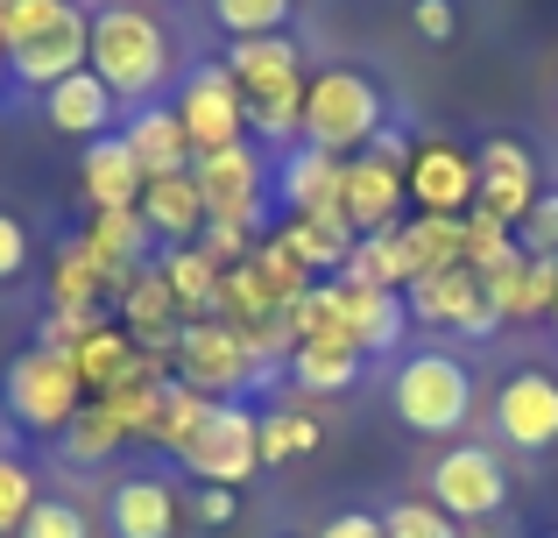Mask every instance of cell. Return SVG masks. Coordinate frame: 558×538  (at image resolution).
I'll return each mask as SVG.
<instances>
[{
  "label": "cell",
  "instance_id": "obj_1",
  "mask_svg": "<svg viewBox=\"0 0 558 538\" xmlns=\"http://www.w3.org/2000/svg\"><path fill=\"white\" fill-rule=\"evenodd\" d=\"M85 71H99L113 99H135L149 107L170 79V28L156 22V8H135V0H107L93 14V50H85Z\"/></svg>",
  "mask_w": 558,
  "mask_h": 538
},
{
  "label": "cell",
  "instance_id": "obj_2",
  "mask_svg": "<svg viewBox=\"0 0 558 538\" xmlns=\"http://www.w3.org/2000/svg\"><path fill=\"white\" fill-rule=\"evenodd\" d=\"M219 64L233 71V85H241L247 99V128H255L262 142H304V50L290 36H247L233 43Z\"/></svg>",
  "mask_w": 558,
  "mask_h": 538
},
{
  "label": "cell",
  "instance_id": "obj_3",
  "mask_svg": "<svg viewBox=\"0 0 558 538\" xmlns=\"http://www.w3.org/2000/svg\"><path fill=\"white\" fill-rule=\"evenodd\" d=\"M389 121V99L361 64H326L304 85V142L326 156H354L375 142V128Z\"/></svg>",
  "mask_w": 558,
  "mask_h": 538
},
{
  "label": "cell",
  "instance_id": "obj_4",
  "mask_svg": "<svg viewBox=\"0 0 558 538\" xmlns=\"http://www.w3.org/2000/svg\"><path fill=\"white\" fill-rule=\"evenodd\" d=\"M389 404L410 432L446 440V432H460L466 418H474V369H466L460 355H446V347H417V355H403V369H396Z\"/></svg>",
  "mask_w": 558,
  "mask_h": 538
},
{
  "label": "cell",
  "instance_id": "obj_5",
  "mask_svg": "<svg viewBox=\"0 0 558 538\" xmlns=\"http://www.w3.org/2000/svg\"><path fill=\"white\" fill-rule=\"evenodd\" d=\"M85 404V383L78 369H71V355H57V347H22V355L0 369V411H8V426L22 432H43V440H57V432L78 418Z\"/></svg>",
  "mask_w": 558,
  "mask_h": 538
},
{
  "label": "cell",
  "instance_id": "obj_6",
  "mask_svg": "<svg viewBox=\"0 0 558 538\" xmlns=\"http://www.w3.org/2000/svg\"><path fill=\"white\" fill-rule=\"evenodd\" d=\"M170 375H178L184 390H198V397L227 404V397H241V390H255L269 369L247 355L241 326H227V319H184L178 347H170Z\"/></svg>",
  "mask_w": 558,
  "mask_h": 538
},
{
  "label": "cell",
  "instance_id": "obj_7",
  "mask_svg": "<svg viewBox=\"0 0 558 538\" xmlns=\"http://www.w3.org/2000/svg\"><path fill=\"white\" fill-rule=\"evenodd\" d=\"M424 497H432L452 525H481V517H495L509 503V468L495 461V446L460 440L424 468Z\"/></svg>",
  "mask_w": 558,
  "mask_h": 538
},
{
  "label": "cell",
  "instance_id": "obj_8",
  "mask_svg": "<svg viewBox=\"0 0 558 538\" xmlns=\"http://www.w3.org/2000/svg\"><path fill=\"white\" fill-rule=\"evenodd\" d=\"M191 178L205 192V220H227V227H247L255 235L262 213H269V164H262L255 142H227V150H205L191 156Z\"/></svg>",
  "mask_w": 558,
  "mask_h": 538
},
{
  "label": "cell",
  "instance_id": "obj_9",
  "mask_svg": "<svg viewBox=\"0 0 558 538\" xmlns=\"http://www.w3.org/2000/svg\"><path fill=\"white\" fill-rule=\"evenodd\" d=\"M184 468L198 475V482H213V489H241L247 475L262 468V411H247L241 397L213 404L205 426H198V440L184 446Z\"/></svg>",
  "mask_w": 558,
  "mask_h": 538
},
{
  "label": "cell",
  "instance_id": "obj_10",
  "mask_svg": "<svg viewBox=\"0 0 558 538\" xmlns=\"http://www.w3.org/2000/svg\"><path fill=\"white\" fill-rule=\"evenodd\" d=\"M170 107H178V121L191 135V156L247 142V99H241V85H233L227 64H191L178 79V99H170Z\"/></svg>",
  "mask_w": 558,
  "mask_h": 538
},
{
  "label": "cell",
  "instance_id": "obj_11",
  "mask_svg": "<svg viewBox=\"0 0 558 538\" xmlns=\"http://www.w3.org/2000/svg\"><path fill=\"white\" fill-rule=\"evenodd\" d=\"M403 304H410V319H424V326H446V333H466V340H488V333L502 326V312H495L488 284H481L466 263H460V270L417 276V284L403 290Z\"/></svg>",
  "mask_w": 558,
  "mask_h": 538
},
{
  "label": "cell",
  "instance_id": "obj_12",
  "mask_svg": "<svg viewBox=\"0 0 558 538\" xmlns=\"http://www.w3.org/2000/svg\"><path fill=\"white\" fill-rule=\"evenodd\" d=\"M85 50H93V14L78 8V0H64V8L50 14V22L36 28V36H22L8 50V71L22 85H36V93H50L57 79H71V71H85Z\"/></svg>",
  "mask_w": 558,
  "mask_h": 538
},
{
  "label": "cell",
  "instance_id": "obj_13",
  "mask_svg": "<svg viewBox=\"0 0 558 538\" xmlns=\"http://www.w3.org/2000/svg\"><path fill=\"white\" fill-rule=\"evenodd\" d=\"M403 192L417 199V213H452V220H466L481 199V170H474V150H460V142H417V156H410L403 170Z\"/></svg>",
  "mask_w": 558,
  "mask_h": 538
},
{
  "label": "cell",
  "instance_id": "obj_14",
  "mask_svg": "<svg viewBox=\"0 0 558 538\" xmlns=\"http://www.w3.org/2000/svg\"><path fill=\"white\" fill-rule=\"evenodd\" d=\"M495 432L517 454H551L558 446V375L551 369H517L495 390Z\"/></svg>",
  "mask_w": 558,
  "mask_h": 538
},
{
  "label": "cell",
  "instance_id": "obj_15",
  "mask_svg": "<svg viewBox=\"0 0 558 538\" xmlns=\"http://www.w3.org/2000/svg\"><path fill=\"white\" fill-rule=\"evenodd\" d=\"M474 170H481V199L474 206L481 213H495L502 227H517L523 213L537 206V156H531V142H517V135H488L474 150Z\"/></svg>",
  "mask_w": 558,
  "mask_h": 538
},
{
  "label": "cell",
  "instance_id": "obj_16",
  "mask_svg": "<svg viewBox=\"0 0 558 538\" xmlns=\"http://www.w3.org/2000/svg\"><path fill=\"white\" fill-rule=\"evenodd\" d=\"M403 170L375 164V156H347L340 164V220L354 235H396L403 227Z\"/></svg>",
  "mask_w": 558,
  "mask_h": 538
},
{
  "label": "cell",
  "instance_id": "obj_17",
  "mask_svg": "<svg viewBox=\"0 0 558 538\" xmlns=\"http://www.w3.org/2000/svg\"><path fill=\"white\" fill-rule=\"evenodd\" d=\"M78 184H85V199H93V213H135V206H142V184H149V170L135 164L128 135L113 128V135L85 142V156H78Z\"/></svg>",
  "mask_w": 558,
  "mask_h": 538
},
{
  "label": "cell",
  "instance_id": "obj_18",
  "mask_svg": "<svg viewBox=\"0 0 558 538\" xmlns=\"http://www.w3.org/2000/svg\"><path fill=\"white\" fill-rule=\"evenodd\" d=\"M107 531L113 538H178V489L163 475H128L107 489Z\"/></svg>",
  "mask_w": 558,
  "mask_h": 538
},
{
  "label": "cell",
  "instance_id": "obj_19",
  "mask_svg": "<svg viewBox=\"0 0 558 538\" xmlns=\"http://www.w3.org/2000/svg\"><path fill=\"white\" fill-rule=\"evenodd\" d=\"M113 113H121V99L99 85V71H71V79H57L50 93H43V121H50L57 135H78V142L113 135Z\"/></svg>",
  "mask_w": 558,
  "mask_h": 538
},
{
  "label": "cell",
  "instance_id": "obj_20",
  "mask_svg": "<svg viewBox=\"0 0 558 538\" xmlns=\"http://www.w3.org/2000/svg\"><path fill=\"white\" fill-rule=\"evenodd\" d=\"M142 227H149L163 249H191V241L205 235V192L191 170H178V178H149L142 184Z\"/></svg>",
  "mask_w": 558,
  "mask_h": 538
},
{
  "label": "cell",
  "instance_id": "obj_21",
  "mask_svg": "<svg viewBox=\"0 0 558 538\" xmlns=\"http://www.w3.org/2000/svg\"><path fill=\"white\" fill-rule=\"evenodd\" d=\"M121 135H128V150H135V164L149 170V178H178V170H191V135H184L178 107H163V99L135 107Z\"/></svg>",
  "mask_w": 558,
  "mask_h": 538
},
{
  "label": "cell",
  "instance_id": "obj_22",
  "mask_svg": "<svg viewBox=\"0 0 558 538\" xmlns=\"http://www.w3.org/2000/svg\"><path fill=\"white\" fill-rule=\"evenodd\" d=\"M276 241H283V249L298 255V263L312 270V276H318V270H332V276H340L361 235L340 220V206H318V213H290V220L276 227Z\"/></svg>",
  "mask_w": 558,
  "mask_h": 538
},
{
  "label": "cell",
  "instance_id": "obj_23",
  "mask_svg": "<svg viewBox=\"0 0 558 538\" xmlns=\"http://www.w3.org/2000/svg\"><path fill=\"white\" fill-rule=\"evenodd\" d=\"M340 304H347V333H354L361 355H389V347L410 333L403 290H361V284H347V276H340Z\"/></svg>",
  "mask_w": 558,
  "mask_h": 538
},
{
  "label": "cell",
  "instance_id": "obj_24",
  "mask_svg": "<svg viewBox=\"0 0 558 538\" xmlns=\"http://www.w3.org/2000/svg\"><path fill=\"white\" fill-rule=\"evenodd\" d=\"M340 164L347 156H326V150H312V142H298V150L276 164V199H283V213L340 206Z\"/></svg>",
  "mask_w": 558,
  "mask_h": 538
},
{
  "label": "cell",
  "instance_id": "obj_25",
  "mask_svg": "<svg viewBox=\"0 0 558 538\" xmlns=\"http://www.w3.org/2000/svg\"><path fill=\"white\" fill-rule=\"evenodd\" d=\"M142 347H135V333L128 326H99V333H85L78 347H71V369H78V383H85V397H107V390H121L128 375L142 369Z\"/></svg>",
  "mask_w": 558,
  "mask_h": 538
},
{
  "label": "cell",
  "instance_id": "obj_26",
  "mask_svg": "<svg viewBox=\"0 0 558 538\" xmlns=\"http://www.w3.org/2000/svg\"><path fill=\"white\" fill-rule=\"evenodd\" d=\"M149 227H142V213H93L85 220V249L107 263V276H113V298H121V284L135 270H149Z\"/></svg>",
  "mask_w": 558,
  "mask_h": 538
},
{
  "label": "cell",
  "instance_id": "obj_27",
  "mask_svg": "<svg viewBox=\"0 0 558 538\" xmlns=\"http://www.w3.org/2000/svg\"><path fill=\"white\" fill-rule=\"evenodd\" d=\"M361 361H368V355H361L354 340H332V333L290 347V375H298V390H312V397H340V390H354Z\"/></svg>",
  "mask_w": 558,
  "mask_h": 538
},
{
  "label": "cell",
  "instance_id": "obj_28",
  "mask_svg": "<svg viewBox=\"0 0 558 538\" xmlns=\"http://www.w3.org/2000/svg\"><path fill=\"white\" fill-rule=\"evenodd\" d=\"M396 235H403V255H410V284L432 276V270L466 263V220H452V213H417V220H403Z\"/></svg>",
  "mask_w": 558,
  "mask_h": 538
},
{
  "label": "cell",
  "instance_id": "obj_29",
  "mask_svg": "<svg viewBox=\"0 0 558 538\" xmlns=\"http://www.w3.org/2000/svg\"><path fill=\"white\" fill-rule=\"evenodd\" d=\"M156 270H163V284H170V298H178V312L184 319H213V304H219V263L191 241V249H163L156 255Z\"/></svg>",
  "mask_w": 558,
  "mask_h": 538
},
{
  "label": "cell",
  "instance_id": "obj_30",
  "mask_svg": "<svg viewBox=\"0 0 558 538\" xmlns=\"http://www.w3.org/2000/svg\"><path fill=\"white\" fill-rule=\"evenodd\" d=\"M107 290H113V276H107V263H99L93 249H85V235L57 241V255H50V304H93L99 312Z\"/></svg>",
  "mask_w": 558,
  "mask_h": 538
},
{
  "label": "cell",
  "instance_id": "obj_31",
  "mask_svg": "<svg viewBox=\"0 0 558 538\" xmlns=\"http://www.w3.org/2000/svg\"><path fill=\"white\" fill-rule=\"evenodd\" d=\"M121 446H128V432H121V418H113L99 397H85V404H78V418L57 432V454H64L71 468H99V461H113Z\"/></svg>",
  "mask_w": 558,
  "mask_h": 538
},
{
  "label": "cell",
  "instance_id": "obj_32",
  "mask_svg": "<svg viewBox=\"0 0 558 538\" xmlns=\"http://www.w3.org/2000/svg\"><path fill=\"white\" fill-rule=\"evenodd\" d=\"M340 276H347V284H361V290H410V255H403V235H361Z\"/></svg>",
  "mask_w": 558,
  "mask_h": 538
},
{
  "label": "cell",
  "instance_id": "obj_33",
  "mask_svg": "<svg viewBox=\"0 0 558 538\" xmlns=\"http://www.w3.org/2000/svg\"><path fill=\"white\" fill-rule=\"evenodd\" d=\"M318 418L298 411V404H276V411H262V468H283V461H304L318 454Z\"/></svg>",
  "mask_w": 558,
  "mask_h": 538
},
{
  "label": "cell",
  "instance_id": "obj_34",
  "mask_svg": "<svg viewBox=\"0 0 558 538\" xmlns=\"http://www.w3.org/2000/svg\"><path fill=\"white\" fill-rule=\"evenodd\" d=\"M205 411H213V397H198V390H184L178 375H170V390H163V411H156V432H149V446H163V454H178V461H184V446L198 440Z\"/></svg>",
  "mask_w": 558,
  "mask_h": 538
},
{
  "label": "cell",
  "instance_id": "obj_35",
  "mask_svg": "<svg viewBox=\"0 0 558 538\" xmlns=\"http://www.w3.org/2000/svg\"><path fill=\"white\" fill-rule=\"evenodd\" d=\"M290 14H298V0H213V22L227 28L233 43H247V36H283Z\"/></svg>",
  "mask_w": 558,
  "mask_h": 538
},
{
  "label": "cell",
  "instance_id": "obj_36",
  "mask_svg": "<svg viewBox=\"0 0 558 538\" xmlns=\"http://www.w3.org/2000/svg\"><path fill=\"white\" fill-rule=\"evenodd\" d=\"M36 503H43L36 468H28L22 454H0V538H14V531H22Z\"/></svg>",
  "mask_w": 558,
  "mask_h": 538
},
{
  "label": "cell",
  "instance_id": "obj_37",
  "mask_svg": "<svg viewBox=\"0 0 558 538\" xmlns=\"http://www.w3.org/2000/svg\"><path fill=\"white\" fill-rule=\"evenodd\" d=\"M509 255H523V249H517V227H502L495 213L474 206V213H466V270L488 276V270H502Z\"/></svg>",
  "mask_w": 558,
  "mask_h": 538
},
{
  "label": "cell",
  "instance_id": "obj_38",
  "mask_svg": "<svg viewBox=\"0 0 558 538\" xmlns=\"http://www.w3.org/2000/svg\"><path fill=\"white\" fill-rule=\"evenodd\" d=\"M381 538H460V525H452L432 497H403V503H389V517H381Z\"/></svg>",
  "mask_w": 558,
  "mask_h": 538
},
{
  "label": "cell",
  "instance_id": "obj_39",
  "mask_svg": "<svg viewBox=\"0 0 558 538\" xmlns=\"http://www.w3.org/2000/svg\"><path fill=\"white\" fill-rule=\"evenodd\" d=\"M551 304H558V263L531 255L517 276V298H509V319H551Z\"/></svg>",
  "mask_w": 558,
  "mask_h": 538
},
{
  "label": "cell",
  "instance_id": "obj_40",
  "mask_svg": "<svg viewBox=\"0 0 558 538\" xmlns=\"http://www.w3.org/2000/svg\"><path fill=\"white\" fill-rule=\"evenodd\" d=\"M14 538H93V517H85L78 503H64V497H43Z\"/></svg>",
  "mask_w": 558,
  "mask_h": 538
},
{
  "label": "cell",
  "instance_id": "obj_41",
  "mask_svg": "<svg viewBox=\"0 0 558 538\" xmlns=\"http://www.w3.org/2000/svg\"><path fill=\"white\" fill-rule=\"evenodd\" d=\"M517 249L523 255H551V263H558V184L537 192V206L517 220Z\"/></svg>",
  "mask_w": 558,
  "mask_h": 538
},
{
  "label": "cell",
  "instance_id": "obj_42",
  "mask_svg": "<svg viewBox=\"0 0 558 538\" xmlns=\"http://www.w3.org/2000/svg\"><path fill=\"white\" fill-rule=\"evenodd\" d=\"M107 319L93 312V304H50V319H43V347H57V355H71V347L85 340V333H99Z\"/></svg>",
  "mask_w": 558,
  "mask_h": 538
},
{
  "label": "cell",
  "instance_id": "obj_43",
  "mask_svg": "<svg viewBox=\"0 0 558 538\" xmlns=\"http://www.w3.org/2000/svg\"><path fill=\"white\" fill-rule=\"evenodd\" d=\"M198 249L213 255L219 270H241L247 255H255V235L247 227H227V220H205V235H198Z\"/></svg>",
  "mask_w": 558,
  "mask_h": 538
},
{
  "label": "cell",
  "instance_id": "obj_44",
  "mask_svg": "<svg viewBox=\"0 0 558 538\" xmlns=\"http://www.w3.org/2000/svg\"><path fill=\"white\" fill-rule=\"evenodd\" d=\"M410 28H417L424 43H452L460 14H452V0H410Z\"/></svg>",
  "mask_w": 558,
  "mask_h": 538
},
{
  "label": "cell",
  "instance_id": "obj_45",
  "mask_svg": "<svg viewBox=\"0 0 558 538\" xmlns=\"http://www.w3.org/2000/svg\"><path fill=\"white\" fill-rule=\"evenodd\" d=\"M191 517H198L205 531H219V525H233V517H241V497H233V489L198 482V497H191Z\"/></svg>",
  "mask_w": 558,
  "mask_h": 538
},
{
  "label": "cell",
  "instance_id": "obj_46",
  "mask_svg": "<svg viewBox=\"0 0 558 538\" xmlns=\"http://www.w3.org/2000/svg\"><path fill=\"white\" fill-rule=\"evenodd\" d=\"M22 270H28V227L14 213H0V284H14Z\"/></svg>",
  "mask_w": 558,
  "mask_h": 538
},
{
  "label": "cell",
  "instance_id": "obj_47",
  "mask_svg": "<svg viewBox=\"0 0 558 538\" xmlns=\"http://www.w3.org/2000/svg\"><path fill=\"white\" fill-rule=\"evenodd\" d=\"M361 156H375V164H389V170H410V156H417V142H410V135H403L396 121H381V128H375V142H368Z\"/></svg>",
  "mask_w": 558,
  "mask_h": 538
},
{
  "label": "cell",
  "instance_id": "obj_48",
  "mask_svg": "<svg viewBox=\"0 0 558 538\" xmlns=\"http://www.w3.org/2000/svg\"><path fill=\"white\" fill-rule=\"evenodd\" d=\"M318 538H381V517L368 511H340V517H326V531Z\"/></svg>",
  "mask_w": 558,
  "mask_h": 538
},
{
  "label": "cell",
  "instance_id": "obj_49",
  "mask_svg": "<svg viewBox=\"0 0 558 538\" xmlns=\"http://www.w3.org/2000/svg\"><path fill=\"white\" fill-rule=\"evenodd\" d=\"M0 454H14V426H8V411H0Z\"/></svg>",
  "mask_w": 558,
  "mask_h": 538
},
{
  "label": "cell",
  "instance_id": "obj_50",
  "mask_svg": "<svg viewBox=\"0 0 558 538\" xmlns=\"http://www.w3.org/2000/svg\"><path fill=\"white\" fill-rule=\"evenodd\" d=\"M0 79H8V43H0Z\"/></svg>",
  "mask_w": 558,
  "mask_h": 538
},
{
  "label": "cell",
  "instance_id": "obj_51",
  "mask_svg": "<svg viewBox=\"0 0 558 538\" xmlns=\"http://www.w3.org/2000/svg\"><path fill=\"white\" fill-rule=\"evenodd\" d=\"M135 8H163V0H135Z\"/></svg>",
  "mask_w": 558,
  "mask_h": 538
},
{
  "label": "cell",
  "instance_id": "obj_52",
  "mask_svg": "<svg viewBox=\"0 0 558 538\" xmlns=\"http://www.w3.org/2000/svg\"><path fill=\"white\" fill-rule=\"evenodd\" d=\"M551 333H558V304H551Z\"/></svg>",
  "mask_w": 558,
  "mask_h": 538
},
{
  "label": "cell",
  "instance_id": "obj_53",
  "mask_svg": "<svg viewBox=\"0 0 558 538\" xmlns=\"http://www.w3.org/2000/svg\"><path fill=\"white\" fill-rule=\"evenodd\" d=\"M551 538H558V531H551Z\"/></svg>",
  "mask_w": 558,
  "mask_h": 538
}]
</instances>
